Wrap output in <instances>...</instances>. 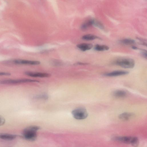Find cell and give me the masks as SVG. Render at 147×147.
Masks as SVG:
<instances>
[{
	"instance_id": "cell-1",
	"label": "cell",
	"mask_w": 147,
	"mask_h": 147,
	"mask_svg": "<svg viewBox=\"0 0 147 147\" xmlns=\"http://www.w3.org/2000/svg\"><path fill=\"white\" fill-rule=\"evenodd\" d=\"M40 129V127L36 126L27 127L23 130L22 136L24 138L27 140L34 141L36 138L37 132Z\"/></svg>"
},
{
	"instance_id": "cell-2",
	"label": "cell",
	"mask_w": 147,
	"mask_h": 147,
	"mask_svg": "<svg viewBox=\"0 0 147 147\" xmlns=\"http://www.w3.org/2000/svg\"><path fill=\"white\" fill-rule=\"evenodd\" d=\"M112 140L116 141L131 144L134 147L138 146L139 143L138 138L135 136H117L113 137Z\"/></svg>"
},
{
	"instance_id": "cell-3",
	"label": "cell",
	"mask_w": 147,
	"mask_h": 147,
	"mask_svg": "<svg viewBox=\"0 0 147 147\" xmlns=\"http://www.w3.org/2000/svg\"><path fill=\"white\" fill-rule=\"evenodd\" d=\"M115 63L124 68H132L134 67L135 62L134 60L131 58H122L116 60Z\"/></svg>"
},
{
	"instance_id": "cell-4",
	"label": "cell",
	"mask_w": 147,
	"mask_h": 147,
	"mask_svg": "<svg viewBox=\"0 0 147 147\" xmlns=\"http://www.w3.org/2000/svg\"><path fill=\"white\" fill-rule=\"evenodd\" d=\"M71 113L74 118L78 120L84 119L88 115L87 110L84 108H79L75 109L72 111Z\"/></svg>"
},
{
	"instance_id": "cell-5",
	"label": "cell",
	"mask_w": 147,
	"mask_h": 147,
	"mask_svg": "<svg viewBox=\"0 0 147 147\" xmlns=\"http://www.w3.org/2000/svg\"><path fill=\"white\" fill-rule=\"evenodd\" d=\"M39 81L28 79H7L0 80V84H15L26 83L38 82Z\"/></svg>"
},
{
	"instance_id": "cell-6",
	"label": "cell",
	"mask_w": 147,
	"mask_h": 147,
	"mask_svg": "<svg viewBox=\"0 0 147 147\" xmlns=\"http://www.w3.org/2000/svg\"><path fill=\"white\" fill-rule=\"evenodd\" d=\"M12 62L18 65H37L40 63V62L38 61L20 59L13 60Z\"/></svg>"
},
{
	"instance_id": "cell-7",
	"label": "cell",
	"mask_w": 147,
	"mask_h": 147,
	"mask_svg": "<svg viewBox=\"0 0 147 147\" xmlns=\"http://www.w3.org/2000/svg\"><path fill=\"white\" fill-rule=\"evenodd\" d=\"M25 74L28 76L34 77H50L51 76V74L47 73L33 72L28 71L25 72Z\"/></svg>"
},
{
	"instance_id": "cell-8",
	"label": "cell",
	"mask_w": 147,
	"mask_h": 147,
	"mask_svg": "<svg viewBox=\"0 0 147 147\" xmlns=\"http://www.w3.org/2000/svg\"><path fill=\"white\" fill-rule=\"evenodd\" d=\"M129 72L123 70H116L104 74V75L108 77H115L127 74Z\"/></svg>"
},
{
	"instance_id": "cell-9",
	"label": "cell",
	"mask_w": 147,
	"mask_h": 147,
	"mask_svg": "<svg viewBox=\"0 0 147 147\" xmlns=\"http://www.w3.org/2000/svg\"><path fill=\"white\" fill-rule=\"evenodd\" d=\"M134 115V113L129 112H124L119 115V118L121 120L125 121L130 119Z\"/></svg>"
},
{
	"instance_id": "cell-10",
	"label": "cell",
	"mask_w": 147,
	"mask_h": 147,
	"mask_svg": "<svg viewBox=\"0 0 147 147\" xmlns=\"http://www.w3.org/2000/svg\"><path fill=\"white\" fill-rule=\"evenodd\" d=\"M113 96L117 98H123L125 97L127 95V92L124 90H118L113 92Z\"/></svg>"
},
{
	"instance_id": "cell-11",
	"label": "cell",
	"mask_w": 147,
	"mask_h": 147,
	"mask_svg": "<svg viewBox=\"0 0 147 147\" xmlns=\"http://www.w3.org/2000/svg\"><path fill=\"white\" fill-rule=\"evenodd\" d=\"M77 47L81 51H85L91 49L93 47V45L90 43H82L78 44Z\"/></svg>"
},
{
	"instance_id": "cell-12",
	"label": "cell",
	"mask_w": 147,
	"mask_h": 147,
	"mask_svg": "<svg viewBox=\"0 0 147 147\" xmlns=\"http://www.w3.org/2000/svg\"><path fill=\"white\" fill-rule=\"evenodd\" d=\"M17 136L16 135L11 134L0 133V139L5 140H10L15 139Z\"/></svg>"
},
{
	"instance_id": "cell-13",
	"label": "cell",
	"mask_w": 147,
	"mask_h": 147,
	"mask_svg": "<svg viewBox=\"0 0 147 147\" xmlns=\"http://www.w3.org/2000/svg\"><path fill=\"white\" fill-rule=\"evenodd\" d=\"M82 39L85 40H93L96 39H100L98 36L92 34H86L83 36L82 37Z\"/></svg>"
},
{
	"instance_id": "cell-14",
	"label": "cell",
	"mask_w": 147,
	"mask_h": 147,
	"mask_svg": "<svg viewBox=\"0 0 147 147\" xmlns=\"http://www.w3.org/2000/svg\"><path fill=\"white\" fill-rule=\"evenodd\" d=\"M109 49V47L105 45L96 44L94 47V49L98 51H107Z\"/></svg>"
},
{
	"instance_id": "cell-15",
	"label": "cell",
	"mask_w": 147,
	"mask_h": 147,
	"mask_svg": "<svg viewBox=\"0 0 147 147\" xmlns=\"http://www.w3.org/2000/svg\"><path fill=\"white\" fill-rule=\"evenodd\" d=\"M120 42L123 44L125 45H131L135 43V41L130 38H125L121 40Z\"/></svg>"
},
{
	"instance_id": "cell-16",
	"label": "cell",
	"mask_w": 147,
	"mask_h": 147,
	"mask_svg": "<svg viewBox=\"0 0 147 147\" xmlns=\"http://www.w3.org/2000/svg\"><path fill=\"white\" fill-rule=\"evenodd\" d=\"M92 26H94L100 29H104V27L103 25L100 22L94 19H92Z\"/></svg>"
},
{
	"instance_id": "cell-17",
	"label": "cell",
	"mask_w": 147,
	"mask_h": 147,
	"mask_svg": "<svg viewBox=\"0 0 147 147\" xmlns=\"http://www.w3.org/2000/svg\"><path fill=\"white\" fill-rule=\"evenodd\" d=\"M91 26H92V19L88 20L84 23L82 25L81 28L83 30L86 29Z\"/></svg>"
},
{
	"instance_id": "cell-18",
	"label": "cell",
	"mask_w": 147,
	"mask_h": 147,
	"mask_svg": "<svg viewBox=\"0 0 147 147\" xmlns=\"http://www.w3.org/2000/svg\"><path fill=\"white\" fill-rule=\"evenodd\" d=\"M35 98L38 99H47L49 98V96L47 94H42L36 95L35 97Z\"/></svg>"
},
{
	"instance_id": "cell-19",
	"label": "cell",
	"mask_w": 147,
	"mask_h": 147,
	"mask_svg": "<svg viewBox=\"0 0 147 147\" xmlns=\"http://www.w3.org/2000/svg\"><path fill=\"white\" fill-rule=\"evenodd\" d=\"M141 54L142 55L144 58H146L147 57V51L146 50L143 49H141Z\"/></svg>"
},
{
	"instance_id": "cell-20",
	"label": "cell",
	"mask_w": 147,
	"mask_h": 147,
	"mask_svg": "<svg viewBox=\"0 0 147 147\" xmlns=\"http://www.w3.org/2000/svg\"><path fill=\"white\" fill-rule=\"evenodd\" d=\"M5 119L0 115V126L4 125L5 123Z\"/></svg>"
},
{
	"instance_id": "cell-21",
	"label": "cell",
	"mask_w": 147,
	"mask_h": 147,
	"mask_svg": "<svg viewBox=\"0 0 147 147\" xmlns=\"http://www.w3.org/2000/svg\"><path fill=\"white\" fill-rule=\"evenodd\" d=\"M11 75L10 73L4 72H0V76H9Z\"/></svg>"
},
{
	"instance_id": "cell-22",
	"label": "cell",
	"mask_w": 147,
	"mask_h": 147,
	"mask_svg": "<svg viewBox=\"0 0 147 147\" xmlns=\"http://www.w3.org/2000/svg\"><path fill=\"white\" fill-rule=\"evenodd\" d=\"M87 63H82L81 62H78L76 63V65H84L87 64Z\"/></svg>"
},
{
	"instance_id": "cell-23",
	"label": "cell",
	"mask_w": 147,
	"mask_h": 147,
	"mask_svg": "<svg viewBox=\"0 0 147 147\" xmlns=\"http://www.w3.org/2000/svg\"><path fill=\"white\" fill-rule=\"evenodd\" d=\"M132 48L133 49H135V50H137V49H138V48L137 47L135 46H133L132 47Z\"/></svg>"
},
{
	"instance_id": "cell-24",
	"label": "cell",
	"mask_w": 147,
	"mask_h": 147,
	"mask_svg": "<svg viewBox=\"0 0 147 147\" xmlns=\"http://www.w3.org/2000/svg\"></svg>"
}]
</instances>
